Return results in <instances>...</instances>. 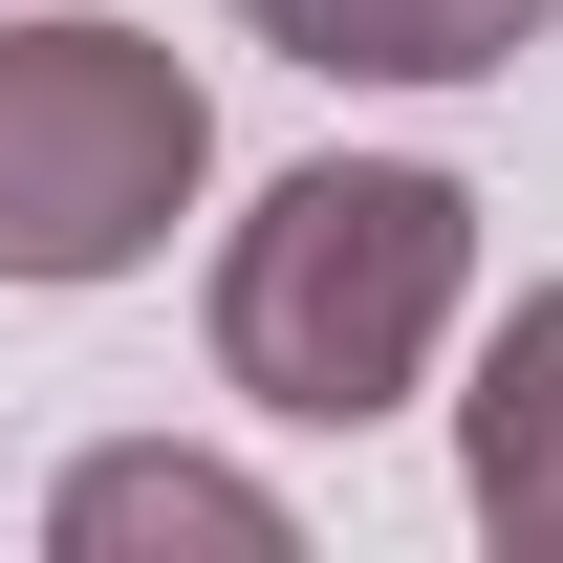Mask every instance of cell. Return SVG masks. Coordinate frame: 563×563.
<instances>
[{
    "mask_svg": "<svg viewBox=\"0 0 563 563\" xmlns=\"http://www.w3.org/2000/svg\"><path fill=\"white\" fill-rule=\"evenodd\" d=\"M196 196H217V87L152 22H0V282L22 303L174 261Z\"/></svg>",
    "mask_w": 563,
    "mask_h": 563,
    "instance_id": "7a4b0ae2",
    "label": "cell"
},
{
    "mask_svg": "<svg viewBox=\"0 0 563 563\" xmlns=\"http://www.w3.org/2000/svg\"><path fill=\"white\" fill-rule=\"evenodd\" d=\"M455 498H477L498 563H563V282H520V303H498L477 390H455Z\"/></svg>",
    "mask_w": 563,
    "mask_h": 563,
    "instance_id": "277c9868",
    "label": "cell"
},
{
    "mask_svg": "<svg viewBox=\"0 0 563 563\" xmlns=\"http://www.w3.org/2000/svg\"><path fill=\"white\" fill-rule=\"evenodd\" d=\"M455 303H477V196L433 174V152H303L261 174V217L217 239V390L282 433H368L412 412L433 347H455Z\"/></svg>",
    "mask_w": 563,
    "mask_h": 563,
    "instance_id": "6da1fadb",
    "label": "cell"
},
{
    "mask_svg": "<svg viewBox=\"0 0 563 563\" xmlns=\"http://www.w3.org/2000/svg\"><path fill=\"white\" fill-rule=\"evenodd\" d=\"M239 22L282 66H325V87H498L563 0H239Z\"/></svg>",
    "mask_w": 563,
    "mask_h": 563,
    "instance_id": "5b68a950",
    "label": "cell"
},
{
    "mask_svg": "<svg viewBox=\"0 0 563 563\" xmlns=\"http://www.w3.org/2000/svg\"><path fill=\"white\" fill-rule=\"evenodd\" d=\"M44 542H66V563H152V542L282 563V542H303V498H282V477H239V455H174V433H109V455H66Z\"/></svg>",
    "mask_w": 563,
    "mask_h": 563,
    "instance_id": "3957f363",
    "label": "cell"
}]
</instances>
